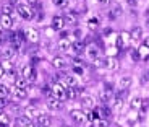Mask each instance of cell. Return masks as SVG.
Wrapping results in <instances>:
<instances>
[{
    "label": "cell",
    "instance_id": "cell-1",
    "mask_svg": "<svg viewBox=\"0 0 149 127\" xmlns=\"http://www.w3.org/2000/svg\"><path fill=\"white\" fill-rule=\"evenodd\" d=\"M16 11H18V15L24 20H31L34 16V10L28 4H19L18 7H16Z\"/></svg>",
    "mask_w": 149,
    "mask_h": 127
},
{
    "label": "cell",
    "instance_id": "cell-2",
    "mask_svg": "<svg viewBox=\"0 0 149 127\" xmlns=\"http://www.w3.org/2000/svg\"><path fill=\"white\" fill-rule=\"evenodd\" d=\"M67 88H68V86H67V85H63L62 82L54 83V85H52V96L58 98V99H63V98H65V91H67Z\"/></svg>",
    "mask_w": 149,
    "mask_h": 127
},
{
    "label": "cell",
    "instance_id": "cell-3",
    "mask_svg": "<svg viewBox=\"0 0 149 127\" xmlns=\"http://www.w3.org/2000/svg\"><path fill=\"white\" fill-rule=\"evenodd\" d=\"M62 101L58 99V98H55V96H50L47 99V108L49 109H52V111H60L62 109Z\"/></svg>",
    "mask_w": 149,
    "mask_h": 127
},
{
    "label": "cell",
    "instance_id": "cell-4",
    "mask_svg": "<svg viewBox=\"0 0 149 127\" xmlns=\"http://www.w3.org/2000/svg\"><path fill=\"white\" fill-rule=\"evenodd\" d=\"M62 18H63L65 25H70V26H74V25H76V21H78V16H76V13H74V11H67Z\"/></svg>",
    "mask_w": 149,
    "mask_h": 127
},
{
    "label": "cell",
    "instance_id": "cell-5",
    "mask_svg": "<svg viewBox=\"0 0 149 127\" xmlns=\"http://www.w3.org/2000/svg\"><path fill=\"white\" fill-rule=\"evenodd\" d=\"M70 116L74 122H78V124H83L86 121V114L83 111H79V109H73V111L70 112Z\"/></svg>",
    "mask_w": 149,
    "mask_h": 127
},
{
    "label": "cell",
    "instance_id": "cell-6",
    "mask_svg": "<svg viewBox=\"0 0 149 127\" xmlns=\"http://www.w3.org/2000/svg\"><path fill=\"white\" fill-rule=\"evenodd\" d=\"M24 36H26L31 42H37V41H39V31H37L36 28H26Z\"/></svg>",
    "mask_w": 149,
    "mask_h": 127
},
{
    "label": "cell",
    "instance_id": "cell-7",
    "mask_svg": "<svg viewBox=\"0 0 149 127\" xmlns=\"http://www.w3.org/2000/svg\"><path fill=\"white\" fill-rule=\"evenodd\" d=\"M50 124H52L50 116H47V114H39L37 116V126L39 127H50Z\"/></svg>",
    "mask_w": 149,
    "mask_h": 127
},
{
    "label": "cell",
    "instance_id": "cell-8",
    "mask_svg": "<svg viewBox=\"0 0 149 127\" xmlns=\"http://www.w3.org/2000/svg\"><path fill=\"white\" fill-rule=\"evenodd\" d=\"M15 54H16V49H13V47H5V49H2V51H0V56H2V59H3V60L13 59V57H15Z\"/></svg>",
    "mask_w": 149,
    "mask_h": 127
},
{
    "label": "cell",
    "instance_id": "cell-9",
    "mask_svg": "<svg viewBox=\"0 0 149 127\" xmlns=\"http://www.w3.org/2000/svg\"><path fill=\"white\" fill-rule=\"evenodd\" d=\"M65 26V23H63V18L62 16H54L52 18V30L55 31H62Z\"/></svg>",
    "mask_w": 149,
    "mask_h": 127
},
{
    "label": "cell",
    "instance_id": "cell-10",
    "mask_svg": "<svg viewBox=\"0 0 149 127\" xmlns=\"http://www.w3.org/2000/svg\"><path fill=\"white\" fill-rule=\"evenodd\" d=\"M0 26L5 28V30H10V28L13 26V20H11V16H8V15L0 16Z\"/></svg>",
    "mask_w": 149,
    "mask_h": 127
},
{
    "label": "cell",
    "instance_id": "cell-11",
    "mask_svg": "<svg viewBox=\"0 0 149 127\" xmlns=\"http://www.w3.org/2000/svg\"><path fill=\"white\" fill-rule=\"evenodd\" d=\"M65 65H67V62H65L63 57H54L52 59V67L57 68V70H62V68H65Z\"/></svg>",
    "mask_w": 149,
    "mask_h": 127
},
{
    "label": "cell",
    "instance_id": "cell-12",
    "mask_svg": "<svg viewBox=\"0 0 149 127\" xmlns=\"http://www.w3.org/2000/svg\"><path fill=\"white\" fill-rule=\"evenodd\" d=\"M63 85H67V86H71V88H74L76 86V83H78V78L74 77V75H65L63 77Z\"/></svg>",
    "mask_w": 149,
    "mask_h": 127
},
{
    "label": "cell",
    "instance_id": "cell-13",
    "mask_svg": "<svg viewBox=\"0 0 149 127\" xmlns=\"http://www.w3.org/2000/svg\"><path fill=\"white\" fill-rule=\"evenodd\" d=\"M131 85V77H128V75H125V77H122L118 82V88L120 90H127V88H130Z\"/></svg>",
    "mask_w": 149,
    "mask_h": 127
},
{
    "label": "cell",
    "instance_id": "cell-14",
    "mask_svg": "<svg viewBox=\"0 0 149 127\" xmlns=\"http://www.w3.org/2000/svg\"><path fill=\"white\" fill-rule=\"evenodd\" d=\"M86 54H88V57L89 59H96V57H99V49L96 47V46H88L86 47Z\"/></svg>",
    "mask_w": 149,
    "mask_h": 127
},
{
    "label": "cell",
    "instance_id": "cell-15",
    "mask_svg": "<svg viewBox=\"0 0 149 127\" xmlns=\"http://www.w3.org/2000/svg\"><path fill=\"white\" fill-rule=\"evenodd\" d=\"M104 67L109 68V70H115V68L118 67V62H117V59H113V57H107Z\"/></svg>",
    "mask_w": 149,
    "mask_h": 127
},
{
    "label": "cell",
    "instance_id": "cell-16",
    "mask_svg": "<svg viewBox=\"0 0 149 127\" xmlns=\"http://www.w3.org/2000/svg\"><path fill=\"white\" fill-rule=\"evenodd\" d=\"M11 93H13V96H15L16 99H24V98L28 96L26 90H21V88H16V86L11 90Z\"/></svg>",
    "mask_w": 149,
    "mask_h": 127
},
{
    "label": "cell",
    "instance_id": "cell-17",
    "mask_svg": "<svg viewBox=\"0 0 149 127\" xmlns=\"http://www.w3.org/2000/svg\"><path fill=\"white\" fill-rule=\"evenodd\" d=\"M130 37L133 39V41H139L143 37V30L139 26H136V28H133L131 30V34H130Z\"/></svg>",
    "mask_w": 149,
    "mask_h": 127
},
{
    "label": "cell",
    "instance_id": "cell-18",
    "mask_svg": "<svg viewBox=\"0 0 149 127\" xmlns=\"http://www.w3.org/2000/svg\"><path fill=\"white\" fill-rule=\"evenodd\" d=\"M71 46H73V44L68 41L67 37H62V39L58 41V49H60V51H70Z\"/></svg>",
    "mask_w": 149,
    "mask_h": 127
},
{
    "label": "cell",
    "instance_id": "cell-19",
    "mask_svg": "<svg viewBox=\"0 0 149 127\" xmlns=\"http://www.w3.org/2000/svg\"><path fill=\"white\" fill-rule=\"evenodd\" d=\"M78 95H79L78 90H76V88H71V86H68L67 91H65V98H67V99H74Z\"/></svg>",
    "mask_w": 149,
    "mask_h": 127
},
{
    "label": "cell",
    "instance_id": "cell-20",
    "mask_svg": "<svg viewBox=\"0 0 149 127\" xmlns=\"http://www.w3.org/2000/svg\"><path fill=\"white\" fill-rule=\"evenodd\" d=\"M112 96H113V95H112L110 90H102L101 95H99V98H101L102 103H109V101L112 99Z\"/></svg>",
    "mask_w": 149,
    "mask_h": 127
},
{
    "label": "cell",
    "instance_id": "cell-21",
    "mask_svg": "<svg viewBox=\"0 0 149 127\" xmlns=\"http://www.w3.org/2000/svg\"><path fill=\"white\" fill-rule=\"evenodd\" d=\"M15 13V8H13V5L11 4H5V5H2V15H8V16H11Z\"/></svg>",
    "mask_w": 149,
    "mask_h": 127
},
{
    "label": "cell",
    "instance_id": "cell-22",
    "mask_svg": "<svg viewBox=\"0 0 149 127\" xmlns=\"http://www.w3.org/2000/svg\"><path fill=\"white\" fill-rule=\"evenodd\" d=\"M71 47H73V51L74 52H83V51H86V44H84V41H76L74 42L73 46H71Z\"/></svg>",
    "mask_w": 149,
    "mask_h": 127
},
{
    "label": "cell",
    "instance_id": "cell-23",
    "mask_svg": "<svg viewBox=\"0 0 149 127\" xmlns=\"http://www.w3.org/2000/svg\"><path fill=\"white\" fill-rule=\"evenodd\" d=\"M99 114H101V119H109V117L112 116V111L107 106H102V108L99 109Z\"/></svg>",
    "mask_w": 149,
    "mask_h": 127
},
{
    "label": "cell",
    "instance_id": "cell-24",
    "mask_svg": "<svg viewBox=\"0 0 149 127\" xmlns=\"http://www.w3.org/2000/svg\"><path fill=\"white\" fill-rule=\"evenodd\" d=\"M123 13V10H122V7H120L118 4L117 5H113V7H112V11H110V16L112 18H117V16H120Z\"/></svg>",
    "mask_w": 149,
    "mask_h": 127
},
{
    "label": "cell",
    "instance_id": "cell-25",
    "mask_svg": "<svg viewBox=\"0 0 149 127\" xmlns=\"http://www.w3.org/2000/svg\"><path fill=\"white\" fill-rule=\"evenodd\" d=\"M15 86H16V88H21V90H26V86H28L26 78H23V77L16 78V80H15Z\"/></svg>",
    "mask_w": 149,
    "mask_h": 127
},
{
    "label": "cell",
    "instance_id": "cell-26",
    "mask_svg": "<svg viewBox=\"0 0 149 127\" xmlns=\"http://www.w3.org/2000/svg\"><path fill=\"white\" fill-rule=\"evenodd\" d=\"M29 122H31V119H29V117H26V116H18V117H16V124H18L19 127L28 126Z\"/></svg>",
    "mask_w": 149,
    "mask_h": 127
},
{
    "label": "cell",
    "instance_id": "cell-27",
    "mask_svg": "<svg viewBox=\"0 0 149 127\" xmlns=\"http://www.w3.org/2000/svg\"><path fill=\"white\" fill-rule=\"evenodd\" d=\"M33 70H34V68L31 67V65H26V67H23L21 77H23V78H26V82H28V78L31 77V73H33Z\"/></svg>",
    "mask_w": 149,
    "mask_h": 127
},
{
    "label": "cell",
    "instance_id": "cell-28",
    "mask_svg": "<svg viewBox=\"0 0 149 127\" xmlns=\"http://www.w3.org/2000/svg\"><path fill=\"white\" fill-rule=\"evenodd\" d=\"M0 126L2 127L10 126V116H8V114H0Z\"/></svg>",
    "mask_w": 149,
    "mask_h": 127
},
{
    "label": "cell",
    "instance_id": "cell-29",
    "mask_svg": "<svg viewBox=\"0 0 149 127\" xmlns=\"http://www.w3.org/2000/svg\"><path fill=\"white\" fill-rule=\"evenodd\" d=\"M130 106H131L133 109H139V108H141V98H139V96H134L133 99H131Z\"/></svg>",
    "mask_w": 149,
    "mask_h": 127
},
{
    "label": "cell",
    "instance_id": "cell-30",
    "mask_svg": "<svg viewBox=\"0 0 149 127\" xmlns=\"http://www.w3.org/2000/svg\"><path fill=\"white\" fill-rule=\"evenodd\" d=\"M93 65H94L96 68L104 67V65H105V59H102V57H96V59L93 60Z\"/></svg>",
    "mask_w": 149,
    "mask_h": 127
},
{
    "label": "cell",
    "instance_id": "cell-31",
    "mask_svg": "<svg viewBox=\"0 0 149 127\" xmlns=\"http://www.w3.org/2000/svg\"><path fill=\"white\" fill-rule=\"evenodd\" d=\"M81 101H83V104L88 106V108H93V106H94V99H93V96H83V98H81Z\"/></svg>",
    "mask_w": 149,
    "mask_h": 127
},
{
    "label": "cell",
    "instance_id": "cell-32",
    "mask_svg": "<svg viewBox=\"0 0 149 127\" xmlns=\"http://www.w3.org/2000/svg\"><path fill=\"white\" fill-rule=\"evenodd\" d=\"M122 106H123V98H122V95H118L117 98H113V108L122 109Z\"/></svg>",
    "mask_w": 149,
    "mask_h": 127
},
{
    "label": "cell",
    "instance_id": "cell-33",
    "mask_svg": "<svg viewBox=\"0 0 149 127\" xmlns=\"http://www.w3.org/2000/svg\"><path fill=\"white\" fill-rule=\"evenodd\" d=\"M11 91L8 90V86L7 85H2L0 83V96H3V98H8V95H10Z\"/></svg>",
    "mask_w": 149,
    "mask_h": 127
},
{
    "label": "cell",
    "instance_id": "cell-34",
    "mask_svg": "<svg viewBox=\"0 0 149 127\" xmlns=\"http://www.w3.org/2000/svg\"><path fill=\"white\" fill-rule=\"evenodd\" d=\"M138 52H139V57H144L146 59V57H149V47H146V46L143 44L141 47L138 49Z\"/></svg>",
    "mask_w": 149,
    "mask_h": 127
},
{
    "label": "cell",
    "instance_id": "cell-35",
    "mask_svg": "<svg viewBox=\"0 0 149 127\" xmlns=\"http://www.w3.org/2000/svg\"><path fill=\"white\" fill-rule=\"evenodd\" d=\"M24 116H26V117H29V119H31V117L39 116V114H37V111L33 108V106H31V108H26V112H24Z\"/></svg>",
    "mask_w": 149,
    "mask_h": 127
},
{
    "label": "cell",
    "instance_id": "cell-36",
    "mask_svg": "<svg viewBox=\"0 0 149 127\" xmlns=\"http://www.w3.org/2000/svg\"><path fill=\"white\" fill-rule=\"evenodd\" d=\"M94 126L96 127H109V121L107 119H96L94 121Z\"/></svg>",
    "mask_w": 149,
    "mask_h": 127
},
{
    "label": "cell",
    "instance_id": "cell-37",
    "mask_svg": "<svg viewBox=\"0 0 149 127\" xmlns=\"http://www.w3.org/2000/svg\"><path fill=\"white\" fill-rule=\"evenodd\" d=\"M57 8H65L68 5V0H52Z\"/></svg>",
    "mask_w": 149,
    "mask_h": 127
},
{
    "label": "cell",
    "instance_id": "cell-38",
    "mask_svg": "<svg viewBox=\"0 0 149 127\" xmlns=\"http://www.w3.org/2000/svg\"><path fill=\"white\" fill-rule=\"evenodd\" d=\"M73 72H74V75L81 77V75H83V67H81V65H74V67H73Z\"/></svg>",
    "mask_w": 149,
    "mask_h": 127
},
{
    "label": "cell",
    "instance_id": "cell-39",
    "mask_svg": "<svg viewBox=\"0 0 149 127\" xmlns=\"http://www.w3.org/2000/svg\"><path fill=\"white\" fill-rule=\"evenodd\" d=\"M88 25H89L91 30H96V28H97V20L96 18H91L89 21H88Z\"/></svg>",
    "mask_w": 149,
    "mask_h": 127
},
{
    "label": "cell",
    "instance_id": "cell-40",
    "mask_svg": "<svg viewBox=\"0 0 149 127\" xmlns=\"http://www.w3.org/2000/svg\"><path fill=\"white\" fill-rule=\"evenodd\" d=\"M37 80V72L36 70H33V73H31V77L28 78V83H34Z\"/></svg>",
    "mask_w": 149,
    "mask_h": 127
},
{
    "label": "cell",
    "instance_id": "cell-41",
    "mask_svg": "<svg viewBox=\"0 0 149 127\" xmlns=\"http://www.w3.org/2000/svg\"><path fill=\"white\" fill-rule=\"evenodd\" d=\"M115 46H117V49H122L123 47V46H125V42H123V39H122V37H117V41H115Z\"/></svg>",
    "mask_w": 149,
    "mask_h": 127
},
{
    "label": "cell",
    "instance_id": "cell-42",
    "mask_svg": "<svg viewBox=\"0 0 149 127\" xmlns=\"http://www.w3.org/2000/svg\"><path fill=\"white\" fill-rule=\"evenodd\" d=\"M5 106H8V98L0 96V108H5Z\"/></svg>",
    "mask_w": 149,
    "mask_h": 127
},
{
    "label": "cell",
    "instance_id": "cell-43",
    "mask_svg": "<svg viewBox=\"0 0 149 127\" xmlns=\"http://www.w3.org/2000/svg\"><path fill=\"white\" fill-rule=\"evenodd\" d=\"M131 57H133L134 62H138V60L141 59V57H139V52H138V51H131Z\"/></svg>",
    "mask_w": 149,
    "mask_h": 127
},
{
    "label": "cell",
    "instance_id": "cell-44",
    "mask_svg": "<svg viewBox=\"0 0 149 127\" xmlns=\"http://www.w3.org/2000/svg\"><path fill=\"white\" fill-rule=\"evenodd\" d=\"M149 80V72H144V75L141 77V83H146Z\"/></svg>",
    "mask_w": 149,
    "mask_h": 127
},
{
    "label": "cell",
    "instance_id": "cell-45",
    "mask_svg": "<svg viewBox=\"0 0 149 127\" xmlns=\"http://www.w3.org/2000/svg\"><path fill=\"white\" fill-rule=\"evenodd\" d=\"M73 36H74V39H79V37L83 36L81 30H76V31H74V33H73Z\"/></svg>",
    "mask_w": 149,
    "mask_h": 127
},
{
    "label": "cell",
    "instance_id": "cell-46",
    "mask_svg": "<svg viewBox=\"0 0 149 127\" xmlns=\"http://www.w3.org/2000/svg\"><path fill=\"white\" fill-rule=\"evenodd\" d=\"M127 4L130 5V7H136V5H138V0H127Z\"/></svg>",
    "mask_w": 149,
    "mask_h": 127
},
{
    "label": "cell",
    "instance_id": "cell-47",
    "mask_svg": "<svg viewBox=\"0 0 149 127\" xmlns=\"http://www.w3.org/2000/svg\"><path fill=\"white\" fill-rule=\"evenodd\" d=\"M26 4L29 5V7H36V5H37V0H26Z\"/></svg>",
    "mask_w": 149,
    "mask_h": 127
},
{
    "label": "cell",
    "instance_id": "cell-48",
    "mask_svg": "<svg viewBox=\"0 0 149 127\" xmlns=\"http://www.w3.org/2000/svg\"><path fill=\"white\" fill-rule=\"evenodd\" d=\"M5 75V67H3V64H0V78Z\"/></svg>",
    "mask_w": 149,
    "mask_h": 127
},
{
    "label": "cell",
    "instance_id": "cell-49",
    "mask_svg": "<svg viewBox=\"0 0 149 127\" xmlns=\"http://www.w3.org/2000/svg\"><path fill=\"white\" fill-rule=\"evenodd\" d=\"M97 2H99L101 5H109L110 4V0H97Z\"/></svg>",
    "mask_w": 149,
    "mask_h": 127
},
{
    "label": "cell",
    "instance_id": "cell-50",
    "mask_svg": "<svg viewBox=\"0 0 149 127\" xmlns=\"http://www.w3.org/2000/svg\"><path fill=\"white\" fill-rule=\"evenodd\" d=\"M143 44H144L146 47H149V36H148V37H144V42H143Z\"/></svg>",
    "mask_w": 149,
    "mask_h": 127
},
{
    "label": "cell",
    "instance_id": "cell-51",
    "mask_svg": "<svg viewBox=\"0 0 149 127\" xmlns=\"http://www.w3.org/2000/svg\"><path fill=\"white\" fill-rule=\"evenodd\" d=\"M24 127H34V124H33V122H29L28 126H24Z\"/></svg>",
    "mask_w": 149,
    "mask_h": 127
},
{
    "label": "cell",
    "instance_id": "cell-52",
    "mask_svg": "<svg viewBox=\"0 0 149 127\" xmlns=\"http://www.w3.org/2000/svg\"><path fill=\"white\" fill-rule=\"evenodd\" d=\"M146 26H148V28H149V20H148V21H146Z\"/></svg>",
    "mask_w": 149,
    "mask_h": 127
},
{
    "label": "cell",
    "instance_id": "cell-53",
    "mask_svg": "<svg viewBox=\"0 0 149 127\" xmlns=\"http://www.w3.org/2000/svg\"><path fill=\"white\" fill-rule=\"evenodd\" d=\"M0 114H2V111H0Z\"/></svg>",
    "mask_w": 149,
    "mask_h": 127
},
{
    "label": "cell",
    "instance_id": "cell-54",
    "mask_svg": "<svg viewBox=\"0 0 149 127\" xmlns=\"http://www.w3.org/2000/svg\"><path fill=\"white\" fill-rule=\"evenodd\" d=\"M0 59H2V56H0Z\"/></svg>",
    "mask_w": 149,
    "mask_h": 127
},
{
    "label": "cell",
    "instance_id": "cell-55",
    "mask_svg": "<svg viewBox=\"0 0 149 127\" xmlns=\"http://www.w3.org/2000/svg\"><path fill=\"white\" fill-rule=\"evenodd\" d=\"M0 127H2V126H0Z\"/></svg>",
    "mask_w": 149,
    "mask_h": 127
},
{
    "label": "cell",
    "instance_id": "cell-56",
    "mask_svg": "<svg viewBox=\"0 0 149 127\" xmlns=\"http://www.w3.org/2000/svg\"><path fill=\"white\" fill-rule=\"evenodd\" d=\"M37 127H39V126H37Z\"/></svg>",
    "mask_w": 149,
    "mask_h": 127
}]
</instances>
